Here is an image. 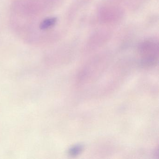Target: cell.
Instances as JSON below:
<instances>
[{
    "instance_id": "obj_2",
    "label": "cell",
    "mask_w": 159,
    "mask_h": 159,
    "mask_svg": "<svg viewBox=\"0 0 159 159\" xmlns=\"http://www.w3.org/2000/svg\"><path fill=\"white\" fill-rule=\"evenodd\" d=\"M56 23L57 19L54 17L46 18L41 22L39 28L41 30H47L53 27Z\"/></svg>"
},
{
    "instance_id": "obj_1",
    "label": "cell",
    "mask_w": 159,
    "mask_h": 159,
    "mask_svg": "<svg viewBox=\"0 0 159 159\" xmlns=\"http://www.w3.org/2000/svg\"><path fill=\"white\" fill-rule=\"evenodd\" d=\"M139 50L143 63L149 65L153 64L158 58V40L154 39L145 40L140 43Z\"/></svg>"
}]
</instances>
